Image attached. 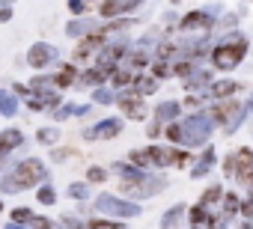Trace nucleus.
<instances>
[{
  "instance_id": "9",
  "label": "nucleus",
  "mask_w": 253,
  "mask_h": 229,
  "mask_svg": "<svg viewBox=\"0 0 253 229\" xmlns=\"http://www.w3.org/2000/svg\"><path fill=\"white\" fill-rule=\"evenodd\" d=\"M110 77V72L107 69H101V66H95V69H86L84 75H81V86H104V80Z\"/></svg>"
},
{
  "instance_id": "12",
  "label": "nucleus",
  "mask_w": 253,
  "mask_h": 229,
  "mask_svg": "<svg viewBox=\"0 0 253 229\" xmlns=\"http://www.w3.org/2000/svg\"><path fill=\"white\" fill-rule=\"evenodd\" d=\"M134 89H137L140 95H152V92L158 89V77H155V75H137Z\"/></svg>"
},
{
  "instance_id": "4",
  "label": "nucleus",
  "mask_w": 253,
  "mask_h": 229,
  "mask_svg": "<svg viewBox=\"0 0 253 229\" xmlns=\"http://www.w3.org/2000/svg\"><path fill=\"white\" fill-rule=\"evenodd\" d=\"M116 104H119V110H122L128 119H143V116H146V101H143V95H140L137 89L122 92V95L116 98Z\"/></svg>"
},
{
  "instance_id": "24",
  "label": "nucleus",
  "mask_w": 253,
  "mask_h": 229,
  "mask_svg": "<svg viewBox=\"0 0 253 229\" xmlns=\"http://www.w3.org/2000/svg\"><path fill=\"white\" fill-rule=\"evenodd\" d=\"M12 220H15V223H30V220H33V211H30V208H15V211H12Z\"/></svg>"
},
{
  "instance_id": "11",
  "label": "nucleus",
  "mask_w": 253,
  "mask_h": 229,
  "mask_svg": "<svg viewBox=\"0 0 253 229\" xmlns=\"http://www.w3.org/2000/svg\"><path fill=\"white\" fill-rule=\"evenodd\" d=\"M75 77H78L75 66H72V63H66V66L54 75V86H57V89H66V86H72V83H75Z\"/></svg>"
},
{
  "instance_id": "32",
  "label": "nucleus",
  "mask_w": 253,
  "mask_h": 229,
  "mask_svg": "<svg viewBox=\"0 0 253 229\" xmlns=\"http://www.w3.org/2000/svg\"><path fill=\"white\" fill-rule=\"evenodd\" d=\"M89 3H92V0H89Z\"/></svg>"
},
{
  "instance_id": "27",
  "label": "nucleus",
  "mask_w": 253,
  "mask_h": 229,
  "mask_svg": "<svg viewBox=\"0 0 253 229\" xmlns=\"http://www.w3.org/2000/svg\"><path fill=\"white\" fill-rule=\"evenodd\" d=\"M39 199H42L45 205H51V202L57 199V193H54V188H48V185H45V188H39Z\"/></svg>"
},
{
  "instance_id": "8",
  "label": "nucleus",
  "mask_w": 253,
  "mask_h": 229,
  "mask_svg": "<svg viewBox=\"0 0 253 229\" xmlns=\"http://www.w3.org/2000/svg\"><path fill=\"white\" fill-rule=\"evenodd\" d=\"M24 134L18 128H6V131H0V155H9L15 146H21Z\"/></svg>"
},
{
  "instance_id": "21",
  "label": "nucleus",
  "mask_w": 253,
  "mask_h": 229,
  "mask_svg": "<svg viewBox=\"0 0 253 229\" xmlns=\"http://www.w3.org/2000/svg\"><path fill=\"white\" fill-rule=\"evenodd\" d=\"M12 15H15L12 3H9V0H0V24H6V21H12Z\"/></svg>"
},
{
  "instance_id": "25",
  "label": "nucleus",
  "mask_w": 253,
  "mask_h": 229,
  "mask_svg": "<svg viewBox=\"0 0 253 229\" xmlns=\"http://www.w3.org/2000/svg\"><path fill=\"white\" fill-rule=\"evenodd\" d=\"M89 229H122V223H116V220H89Z\"/></svg>"
},
{
  "instance_id": "30",
  "label": "nucleus",
  "mask_w": 253,
  "mask_h": 229,
  "mask_svg": "<svg viewBox=\"0 0 253 229\" xmlns=\"http://www.w3.org/2000/svg\"><path fill=\"white\" fill-rule=\"evenodd\" d=\"M0 208H3V202H0Z\"/></svg>"
},
{
  "instance_id": "1",
  "label": "nucleus",
  "mask_w": 253,
  "mask_h": 229,
  "mask_svg": "<svg viewBox=\"0 0 253 229\" xmlns=\"http://www.w3.org/2000/svg\"><path fill=\"white\" fill-rule=\"evenodd\" d=\"M42 179H45V164L39 158H24L3 182H0V188L6 193H15V191H27L33 185H39Z\"/></svg>"
},
{
  "instance_id": "10",
  "label": "nucleus",
  "mask_w": 253,
  "mask_h": 229,
  "mask_svg": "<svg viewBox=\"0 0 253 229\" xmlns=\"http://www.w3.org/2000/svg\"><path fill=\"white\" fill-rule=\"evenodd\" d=\"M92 30H98V27H95V21H89V18H72V21H69V27H66V33H69V36H81V39H84V36H89Z\"/></svg>"
},
{
  "instance_id": "20",
  "label": "nucleus",
  "mask_w": 253,
  "mask_h": 229,
  "mask_svg": "<svg viewBox=\"0 0 253 229\" xmlns=\"http://www.w3.org/2000/svg\"><path fill=\"white\" fill-rule=\"evenodd\" d=\"M92 98H95V104H110V101H113V92H110V89H104V86H95Z\"/></svg>"
},
{
  "instance_id": "29",
  "label": "nucleus",
  "mask_w": 253,
  "mask_h": 229,
  "mask_svg": "<svg viewBox=\"0 0 253 229\" xmlns=\"http://www.w3.org/2000/svg\"><path fill=\"white\" fill-rule=\"evenodd\" d=\"M66 158H72L69 149H54V161H66Z\"/></svg>"
},
{
  "instance_id": "6",
  "label": "nucleus",
  "mask_w": 253,
  "mask_h": 229,
  "mask_svg": "<svg viewBox=\"0 0 253 229\" xmlns=\"http://www.w3.org/2000/svg\"><path fill=\"white\" fill-rule=\"evenodd\" d=\"M54 60H57V48L48 45V42H36V45L30 48V54H27V63H30L33 69H45V66L54 63Z\"/></svg>"
},
{
  "instance_id": "7",
  "label": "nucleus",
  "mask_w": 253,
  "mask_h": 229,
  "mask_svg": "<svg viewBox=\"0 0 253 229\" xmlns=\"http://www.w3.org/2000/svg\"><path fill=\"white\" fill-rule=\"evenodd\" d=\"M119 131H122V119H101L95 128L84 131V137L86 140H107V137H116Z\"/></svg>"
},
{
  "instance_id": "3",
  "label": "nucleus",
  "mask_w": 253,
  "mask_h": 229,
  "mask_svg": "<svg viewBox=\"0 0 253 229\" xmlns=\"http://www.w3.org/2000/svg\"><path fill=\"white\" fill-rule=\"evenodd\" d=\"M214 27V15L209 12V9H194V12H188L182 21H179V30L182 33H206V30H211Z\"/></svg>"
},
{
  "instance_id": "2",
  "label": "nucleus",
  "mask_w": 253,
  "mask_h": 229,
  "mask_svg": "<svg viewBox=\"0 0 253 229\" xmlns=\"http://www.w3.org/2000/svg\"><path fill=\"white\" fill-rule=\"evenodd\" d=\"M244 51H247V39H244L241 33H232V36H226V39L211 51V63H214V69L229 72V69H235V66L244 60Z\"/></svg>"
},
{
  "instance_id": "28",
  "label": "nucleus",
  "mask_w": 253,
  "mask_h": 229,
  "mask_svg": "<svg viewBox=\"0 0 253 229\" xmlns=\"http://www.w3.org/2000/svg\"><path fill=\"white\" fill-rule=\"evenodd\" d=\"M30 223H33V229H51V220L48 217H33Z\"/></svg>"
},
{
  "instance_id": "16",
  "label": "nucleus",
  "mask_w": 253,
  "mask_h": 229,
  "mask_svg": "<svg viewBox=\"0 0 253 229\" xmlns=\"http://www.w3.org/2000/svg\"><path fill=\"white\" fill-rule=\"evenodd\" d=\"M57 137H60V131H57V128H42V131L36 134V140H39L42 146H51V143H57Z\"/></svg>"
},
{
  "instance_id": "14",
  "label": "nucleus",
  "mask_w": 253,
  "mask_h": 229,
  "mask_svg": "<svg viewBox=\"0 0 253 229\" xmlns=\"http://www.w3.org/2000/svg\"><path fill=\"white\" fill-rule=\"evenodd\" d=\"M173 116H179V101H164V104L155 110V119H158V122L173 119Z\"/></svg>"
},
{
  "instance_id": "17",
  "label": "nucleus",
  "mask_w": 253,
  "mask_h": 229,
  "mask_svg": "<svg viewBox=\"0 0 253 229\" xmlns=\"http://www.w3.org/2000/svg\"><path fill=\"white\" fill-rule=\"evenodd\" d=\"M89 193V182H75V185H69V196L72 199H84Z\"/></svg>"
},
{
  "instance_id": "22",
  "label": "nucleus",
  "mask_w": 253,
  "mask_h": 229,
  "mask_svg": "<svg viewBox=\"0 0 253 229\" xmlns=\"http://www.w3.org/2000/svg\"><path fill=\"white\" fill-rule=\"evenodd\" d=\"M107 179V170L104 167H89L86 170V182H104Z\"/></svg>"
},
{
  "instance_id": "31",
  "label": "nucleus",
  "mask_w": 253,
  "mask_h": 229,
  "mask_svg": "<svg viewBox=\"0 0 253 229\" xmlns=\"http://www.w3.org/2000/svg\"><path fill=\"white\" fill-rule=\"evenodd\" d=\"M9 3H15V0H9Z\"/></svg>"
},
{
  "instance_id": "18",
  "label": "nucleus",
  "mask_w": 253,
  "mask_h": 229,
  "mask_svg": "<svg viewBox=\"0 0 253 229\" xmlns=\"http://www.w3.org/2000/svg\"><path fill=\"white\" fill-rule=\"evenodd\" d=\"M86 6H89V0H69V12L75 18H84L86 15Z\"/></svg>"
},
{
  "instance_id": "23",
  "label": "nucleus",
  "mask_w": 253,
  "mask_h": 229,
  "mask_svg": "<svg viewBox=\"0 0 253 229\" xmlns=\"http://www.w3.org/2000/svg\"><path fill=\"white\" fill-rule=\"evenodd\" d=\"M173 75H176V77H191V75H194V66H191V63H176V66H173Z\"/></svg>"
},
{
  "instance_id": "13",
  "label": "nucleus",
  "mask_w": 253,
  "mask_h": 229,
  "mask_svg": "<svg viewBox=\"0 0 253 229\" xmlns=\"http://www.w3.org/2000/svg\"><path fill=\"white\" fill-rule=\"evenodd\" d=\"M235 89H238L235 80H217V83H211V95H214L217 101H220V98H229Z\"/></svg>"
},
{
  "instance_id": "19",
  "label": "nucleus",
  "mask_w": 253,
  "mask_h": 229,
  "mask_svg": "<svg viewBox=\"0 0 253 229\" xmlns=\"http://www.w3.org/2000/svg\"><path fill=\"white\" fill-rule=\"evenodd\" d=\"M223 196V191H220V185H211L206 193H203V205H211V202H217Z\"/></svg>"
},
{
  "instance_id": "15",
  "label": "nucleus",
  "mask_w": 253,
  "mask_h": 229,
  "mask_svg": "<svg viewBox=\"0 0 253 229\" xmlns=\"http://www.w3.org/2000/svg\"><path fill=\"white\" fill-rule=\"evenodd\" d=\"M15 110H18L15 95H9V92L0 89V113H3V116H15Z\"/></svg>"
},
{
  "instance_id": "26",
  "label": "nucleus",
  "mask_w": 253,
  "mask_h": 229,
  "mask_svg": "<svg viewBox=\"0 0 253 229\" xmlns=\"http://www.w3.org/2000/svg\"><path fill=\"white\" fill-rule=\"evenodd\" d=\"M152 75H155V77H158V80H161V77H167V75H170V66H167V63H164V60H158V63H155V66H152Z\"/></svg>"
},
{
  "instance_id": "5",
  "label": "nucleus",
  "mask_w": 253,
  "mask_h": 229,
  "mask_svg": "<svg viewBox=\"0 0 253 229\" xmlns=\"http://www.w3.org/2000/svg\"><path fill=\"white\" fill-rule=\"evenodd\" d=\"M137 6H143V0H101V3H98V15L110 21V18H122V15L134 12Z\"/></svg>"
}]
</instances>
